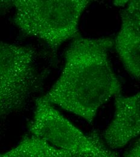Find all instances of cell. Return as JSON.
<instances>
[{
	"mask_svg": "<svg viewBox=\"0 0 140 157\" xmlns=\"http://www.w3.org/2000/svg\"><path fill=\"white\" fill-rule=\"evenodd\" d=\"M114 44L109 37L73 39L59 78L43 98L91 123L100 107L121 91L109 59Z\"/></svg>",
	"mask_w": 140,
	"mask_h": 157,
	"instance_id": "6da1fadb",
	"label": "cell"
},
{
	"mask_svg": "<svg viewBox=\"0 0 140 157\" xmlns=\"http://www.w3.org/2000/svg\"><path fill=\"white\" fill-rule=\"evenodd\" d=\"M87 0H15L13 22L25 35L40 39L56 52L65 42L80 35V17Z\"/></svg>",
	"mask_w": 140,
	"mask_h": 157,
	"instance_id": "7a4b0ae2",
	"label": "cell"
},
{
	"mask_svg": "<svg viewBox=\"0 0 140 157\" xmlns=\"http://www.w3.org/2000/svg\"><path fill=\"white\" fill-rule=\"evenodd\" d=\"M32 47L0 40V121L22 109L45 78Z\"/></svg>",
	"mask_w": 140,
	"mask_h": 157,
	"instance_id": "3957f363",
	"label": "cell"
},
{
	"mask_svg": "<svg viewBox=\"0 0 140 157\" xmlns=\"http://www.w3.org/2000/svg\"><path fill=\"white\" fill-rule=\"evenodd\" d=\"M29 131L31 136L63 151H92L103 144L97 132H93L89 136L84 134L43 97L36 100L35 114Z\"/></svg>",
	"mask_w": 140,
	"mask_h": 157,
	"instance_id": "277c9868",
	"label": "cell"
},
{
	"mask_svg": "<svg viewBox=\"0 0 140 157\" xmlns=\"http://www.w3.org/2000/svg\"><path fill=\"white\" fill-rule=\"evenodd\" d=\"M121 29L114 45L125 69L140 80V1H131L127 7L121 10Z\"/></svg>",
	"mask_w": 140,
	"mask_h": 157,
	"instance_id": "5b68a950",
	"label": "cell"
},
{
	"mask_svg": "<svg viewBox=\"0 0 140 157\" xmlns=\"http://www.w3.org/2000/svg\"><path fill=\"white\" fill-rule=\"evenodd\" d=\"M140 93L129 97H115L114 119L103 133L111 149L123 147L140 134Z\"/></svg>",
	"mask_w": 140,
	"mask_h": 157,
	"instance_id": "8992f818",
	"label": "cell"
},
{
	"mask_svg": "<svg viewBox=\"0 0 140 157\" xmlns=\"http://www.w3.org/2000/svg\"><path fill=\"white\" fill-rule=\"evenodd\" d=\"M52 146L44 140L27 136L12 149L0 154V157H49Z\"/></svg>",
	"mask_w": 140,
	"mask_h": 157,
	"instance_id": "52a82bcc",
	"label": "cell"
},
{
	"mask_svg": "<svg viewBox=\"0 0 140 157\" xmlns=\"http://www.w3.org/2000/svg\"><path fill=\"white\" fill-rule=\"evenodd\" d=\"M49 157H119L103 143L96 149L86 151H67L52 146Z\"/></svg>",
	"mask_w": 140,
	"mask_h": 157,
	"instance_id": "ba28073f",
	"label": "cell"
},
{
	"mask_svg": "<svg viewBox=\"0 0 140 157\" xmlns=\"http://www.w3.org/2000/svg\"><path fill=\"white\" fill-rule=\"evenodd\" d=\"M124 157H140V140L137 141L132 147L125 153Z\"/></svg>",
	"mask_w": 140,
	"mask_h": 157,
	"instance_id": "9c48e42d",
	"label": "cell"
},
{
	"mask_svg": "<svg viewBox=\"0 0 140 157\" xmlns=\"http://www.w3.org/2000/svg\"><path fill=\"white\" fill-rule=\"evenodd\" d=\"M13 1L0 0V14L8 10L13 6Z\"/></svg>",
	"mask_w": 140,
	"mask_h": 157,
	"instance_id": "30bf717a",
	"label": "cell"
},
{
	"mask_svg": "<svg viewBox=\"0 0 140 157\" xmlns=\"http://www.w3.org/2000/svg\"><path fill=\"white\" fill-rule=\"evenodd\" d=\"M128 2H129V1H127V0H126V1H123V0L114 1V4L116 6H118V7H123V6H124L125 4L128 3Z\"/></svg>",
	"mask_w": 140,
	"mask_h": 157,
	"instance_id": "8fae6325",
	"label": "cell"
}]
</instances>
